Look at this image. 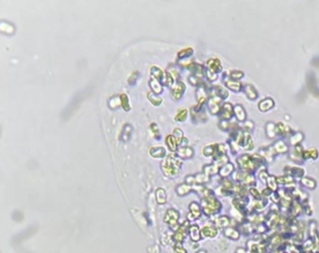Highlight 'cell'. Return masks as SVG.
Returning a JSON list of instances; mask_svg holds the SVG:
<instances>
[{
    "label": "cell",
    "mask_w": 319,
    "mask_h": 253,
    "mask_svg": "<svg viewBox=\"0 0 319 253\" xmlns=\"http://www.w3.org/2000/svg\"><path fill=\"white\" fill-rule=\"evenodd\" d=\"M148 99H150V101L152 104L155 105H158L159 104H161V103L162 102V99L161 97L156 95V94L152 92L148 94Z\"/></svg>",
    "instance_id": "obj_7"
},
{
    "label": "cell",
    "mask_w": 319,
    "mask_h": 253,
    "mask_svg": "<svg viewBox=\"0 0 319 253\" xmlns=\"http://www.w3.org/2000/svg\"><path fill=\"white\" fill-rule=\"evenodd\" d=\"M208 66L210 69V72L214 73L216 71L219 72L222 69L221 64L218 59H210L208 61Z\"/></svg>",
    "instance_id": "obj_2"
},
{
    "label": "cell",
    "mask_w": 319,
    "mask_h": 253,
    "mask_svg": "<svg viewBox=\"0 0 319 253\" xmlns=\"http://www.w3.org/2000/svg\"><path fill=\"white\" fill-rule=\"evenodd\" d=\"M150 86H151L152 89L153 90L154 92L156 94H159L162 91L161 85H160L159 83L154 79H151V81H150Z\"/></svg>",
    "instance_id": "obj_10"
},
{
    "label": "cell",
    "mask_w": 319,
    "mask_h": 253,
    "mask_svg": "<svg viewBox=\"0 0 319 253\" xmlns=\"http://www.w3.org/2000/svg\"><path fill=\"white\" fill-rule=\"evenodd\" d=\"M184 89H185V86H184L183 83H182V82H178V83H176V85H175V87H174L171 91L173 97L176 99L180 98L182 93L184 92Z\"/></svg>",
    "instance_id": "obj_1"
},
{
    "label": "cell",
    "mask_w": 319,
    "mask_h": 253,
    "mask_svg": "<svg viewBox=\"0 0 319 253\" xmlns=\"http://www.w3.org/2000/svg\"><path fill=\"white\" fill-rule=\"evenodd\" d=\"M186 116H187V111L185 109H182L176 115V119L178 121H183L186 118Z\"/></svg>",
    "instance_id": "obj_11"
},
{
    "label": "cell",
    "mask_w": 319,
    "mask_h": 253,
    "mask_svg": "<svg viewBox=\"0 0 319 253\" xmlns=\"http://www.w3.org/2000/svg\"><path fill=\"white\" fill-rule=\"evenodd\" d=\"M151 73L152 75H153V77H155L156 79H157L160 81L162 80V79L164 77L163 71H162L159 68L156 66H153L151 68Z\"/></svg>",
    "instance_id": "obj_6"
},
{
    "label": "cell",
    "mask_w": 319,
    "mask_h": 253,
    "mask_svg": "<svg viewBox=\"0 0 319 253\" xmlns=\"http://www.w3.org/2000/svg\"><path fill=\"white\" fill-rule=\"evenodd\" d=\"M150 154L153 157H162L165 154V150L163 147H154L150 150Z\"/></svg>",
    "instance_id": "obj_4"
},
{
    "label": "cell",
    "mask_w": 319,
    "mask_h": 253,
    "mask_svg": "<svg viewBox=\"0 0 319 253\" xmlns=\"http://www.w3.org/2000/svg\"><path fill=\"white\" fill-rule=\"evenodd\" d=\"M192 49L190 48H187L186 50H183V51H182L181 52L178 53V57L179 58H184V57H188V56H190V54H192Z\"/></svg>",
    "instance_id": "obj_13"
},
{
    "label": "cell",
    "mask_w": 319,
    "mask_h": 253,
    "mask_svg": "<svg viewBox=\"0 0 319 253\" xmlns=\"http://www.w3.org/2000/svg\"><path fill=\"white\" fill-rule=\"evenodd\" d=\"M121 98V103L122 106H123L124 109L125 111H129L130 110V104H129V99H128V97L125 94H122L120 97Z\"/></svg>",
    "instance_id": "obj_9"
},
{
    "label": "cell",
    "mask_w": 319,
    "mask_h": 253,
    "mask_svg": "<svg viewBox=\"0 0 319 253\" xmlns=\"http://www.w3.org/2000/svg\"><path fill=\"white\" fill-rule=\"evenodd\" d=\"M151 129H152V131H153V132L155 133V134H156V133H158V129H157V125H156V124H154V123H153V124H152L151 125Z\"/></svg>",
    "instance_id": "obj_15"
},
{
    "label": "cell",
    "mask_w": 319,
    "mask_h": 253,
    "mask_svg": "<svg viewBox=\"0 0 319 253\" xmlns=\"http://www.w3.org/2000/svg\"><path fill=\"white\" fill-rule=\"evenodd\" d=\"M174 137L177 140L178 143H181L182 139V132L179 129H176L174 130Z\"/></svg>",
    "instance_id": "obj_12"
},
{
    "label": "cell",
    "mask_w": 319,
    "mask_h": 253,
    "mask_svg": "<svg viewBox=\"0 0 319 253\" xmlns=\"http://www.w3.org/2000/svg\"><path fill=\"white\" fill-rule=\"evenodd\" d=\"M138 72H134L132 73V74L131 75V77H130L129 80H128V82L130 83V84H134V83H136V79H138Z\"/></svg>",
    "instance_id": "obj_14"
},
{
    "label": "cell",
    "mask_w": 319,
    "mask_h": 253,
    "mask_svg": "<svg viewBox=\"0 0 319 253\" xmlns=\"http://www.w3.org/2000/svg\"><path fill=\"white\" fill-rule=\"evenodd\" d=\"M218 102L219 101L216 100L214 97L210 99L209 102H208V106H209L210 111L212 114H216L219 110H220V108H219L218 105Z\"/></svg>",
    "instance_id": "obj_5"
},
{
    "label": "cell",
    "mask_w": 319,
    "mask_h": 253,
    "mask_svg": "<svg viewBox=\"0 0 319 253\" xmlns=\"http://www.w3.org/2000/svg\"><path fill=\"white\" fill-rule=\"evenodd\" d=\"M132 132V127L130 126V124H125L124 126L123 130L121 131V140L123 141H127L129 140L130 134H131Z\"/></svg>",
    "instance_id": "obj_3"
},
{
    "label": "cell",
    "mask_w": 319,
    "mask_h": 253,
    "mask_svg": "<svg viewBox=\"0 0 319 253\" xmlns=\"http://www.w3.org/2000/svg\"><path fill=\"white\" fill-rule=\"evenodd\" d=\"M166 143H167V146L169 147V149H170V150H172V151L176 150V143L175 137L171 136V135L167 136V138H166Z\"/></svg>",
    "instance_id": "obj_8"
}]
</instances>
